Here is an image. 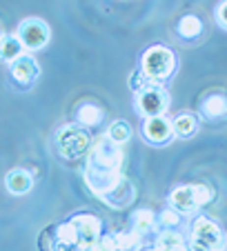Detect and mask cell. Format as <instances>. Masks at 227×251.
Instances as JSON below:
<instances>
[{
  "instance_id": "1",
  "label": "cell",
  "mask_w": 227,
  "mask_h": 251,
  "mask_svg": "<svg viewBox=\"0 0 227 251\" xmlns=\"http://www.w3.org/2000/svg\"><path fill=\"white\" fill-rule=\"evenodd\" d=\"M138 69L149 78L154 85H163L165 87L167 80H171L178 69V58L165 45H151V47L145 49L141 58V67Z\"/></svg>"
},
{
  "instance_id": "2",
  "label": "cell",
  "mask_w": 227,
  "mask_h": 251,
  "mask_svg": "<svg viewBox=\"0 0 227 251\" xmlns=\"http://www.w3.org/2000/svg\"><path fill=\"white\" fill-rule=\"evenodd\" d=\"M187 249L189 251H223L227 245V236L216 220L209 216H196L187 227Z\"/></svg>"
},
{
  "instance_id": "3",
  "label": "cell",
  "mask_w": 227,
  "mask_h": 251,
  "mask_svg": "<svg viewBox=\"0 0 227 251\" xmlns=\"http://www.w3.org/2000/svg\"><path fill=\"white\" fill-rule=\"evenodd\" d=\"M214 198V191L207 185H200V182H192V185H178L170 191L167 196V202L170 209L178 211L180 216H199V211L209 204Z\"/></svg>"
},
{
  "instance_id": "4",
  "label": "cell",
  "mask_w": 227,
  "mask_h": 251,
  "mask_svg": "<svg viewBox=\"0 0 227 251\" xmlns=\"http://www.w3.org/2000/svg\"><path fill=\"white\" fill-rule=\"evenodd\" d=\"M91 136L81 125L67 123L54 133V149L62 160H81L85 153H89Z\"/></svg>"
},
{
  "instance_id": "5",
  "label": "cell",
  "mask_w": 227,
  "mask_h": 251,
  "mask_svg": "<svg viewBox=\"0 0 227 251\" xmlns=\"http://www.w3.org/2000/svg\"><path fill=\"white\" fill-rule=\"evenodd\" d=\"M123 147L114 145L107 136H100L96 140L94 147H89V156H87V167L98 171H112V174H120L123 167Z\"/></svg>"
},
{
  "instance_id": "6",
  "label": "cell",
  "mask_w": 227,
  "mask_h": 251,
  "mask_svg": "<svg viewBox=\"0 0 227 251\" xmlns=\"http://www.w3.org/2000/svg\"><path fill=\"white\" fill-rule=\"evenodd\" d=\"M134 107L142 116V120L165 116V111L170 109V94L163 85H151L134 94Z\"/></svg>"
},
{
  "instance_id": "7",
  "label": "cell",
  "mask_w": 227,
  "mask_h": 251,
  "mask_svg": "<svg viewBox=\"0 0 227 251\" xmlns=\"http://www.w3.org/2000/svg\"><path fill=\"white\" fill-rule=\"evenodd\" d=\"M16 36H18L25 53H33L49 45L52 29H49V25L43 18H25L18 25V29H16Z\"/></svg>"
},
{
  "instance_id": "8",
  "label": "cell",
  "mask_w": 227,
  "mask_h": 251,
  "mask_svg": "<svg viewBox=\"0 0 227 251\" xmlns=\"http://www.w3.org/2000/svg\"><path fill=\"white\" fill-rule=\"evenodd\" d=\"M9 76L18 89H29L36 85L38 76H40V65L31 53H23L18 60L9 65Z\"/></svg>"
},
{
  "instance_id": "9",
  "label": "cell",
  "mask_w": 227,
  "mask_h": 251,
  "mask_svg": "<svg viewBox=\"0 0 227 251\" xmlns=\"http://www.w3.org/2000/svg\"><path fill=\"white\" fill-rule=\"evenodd\" d=\"M141 136L145 142L154 145V147H165L174 140V131H171V123L167 116H158V118H145L141 125Z\"/></svg>"
},
{
  "instance_id": "10",
  "label": "cell",
  "mask_w": 227,
  "mask_h": 251,
  "mask_svg": "<svg viewBox=\"0 0 227 251\" xmlns=\"http://www.w3.org/2000/svg\"><path fill=\"white\" fill-rule=\"evenodd\" d=\"M69 223L74 225L76 233H78V247H89L100 240V231H103V223L96 218L94 213H76L71 216Z\"/></svg>"
},
{
  "instance_id": "11",
  "label": "cell",
  "mask_w": 227,
  "mask_h": 251,
  "mask_svg": "<svg viewBox=\"0 0 227 251\" xmlns=\"http://www.w3.org/2000/svg\"><path fill=\"white\" fill-rule=\"evenodd\" d=\"M199 116L207 123H218L227 118V96L225 91H205L199 98Z\"/></svg>"
},
{
  "instance_id": "12",
  "label": "cell",
  "mask_w": 227,
  "mask_h": 251,
  "mask_svg": "<svg viewBox=\"0 0 227 251\" xmlns=\"http://www.w3.org/2000/svg\"><path fill=\"white\" fill-rule=\"evenodd\" d=\"M134 198H136V187H134V182L129 180V178H125V176H120V180L116 182L107 194L100 196V200H103L107 207H112V209L127 207V204H132Z\"/></svg>"
},
{
  "instance_id": "13",
  "label": "cell",
  "mask_w": 227,
  "mask_h": 251,
  "mask_svg": "<svg viewBox=\"0 0 227 251\" xmlns=\"http://www.w3.org/2000/svg\"><path fill=\"white\" fill-rule=\"evenodd\" d=\"M98 245H100L103 251H141L142 249V238L136 236L134 231L107 233V236H100Z\"/></svg>"
},
{
  "instance_id": "14",
  "label": "cell",
  "mask_w": 227,
  "mask_h": 251,
  "mask_svg": "<svg viewBox=\"0 0 227 251\" xmlns=\"http://www.w3.org/2000/svg\"><path fill=\"white\" fill-rule=\"evenodd\" d=\"M176 38L183 43H194L205 33V23L196 14H185L183 18H178V23L174 25Z\"/></svg>"
},
{
  "instance_id": "15",
  "label": "cell",
  "mask_w": 227,
  "mask_h": 251,
  "mask_svg": "<svg viewBox=\"0 0 227 251\" xmlns=\"http://www.w3.org/2000/svg\"><path fill=\"white\" fill-rule=\"evenodd\" d=\"M74 123L76 125H81L83 129H96L100 123H103L105 118V109L100 107V104L91 102V100H87V102H81L78 107H76L74 111Z\"/></svg>"
},
{
  "instance_id": "16",
  "label": "cell",
  "mask_w": 227,
  "mask_h": 251,
  "mask_svg": "<svg viewBox=\"0 0 227 251\" xmlns=\"http://www.w3.org/2000/svg\"><path fill=\"white\" fill-rule=\"evenodd\" d=\"M132 231L141 238H147V236H156L158 229H156V213L151 209H136L132 213Z\"/></svg>"
},
{
  "instance_id": "17",
  "label": "cell",
  "mask_w": 227,
  "mask_h": 251,
  "mask_svg": "<svg viewBox=\"0 0 227 251\" xmlns=\"http://www.w3.org/2000/svg\"><path fill=\"white\" fill-rule=\"evenodd\" d=\"M5 187L9 194L14 196H25L33 189V176L27 169H11L5 176Z\"/></svg>"
},
{
  "instance_id": "18",
  "label": "cell",
  "mask_w": 227,
  "mask_h": 251,
  "mask_svg": "<svg viewBox=\"0 0 227 251\" xmlns=\"http://www.w3.org/2000/svg\"><path fill=\"white\" fill-rule=\"evenodd\" d=\"M189 227V220L185 216H180L174 209H163L161 213H156V229L158 231H180L185 233V229Z\"/></svg>"
},
{
  "instance_id": "19",
  "label": "cell",
  "mask_w": 227,
  "mask_h": 251,
  "mask_svg": "<svg viewBox=\"0 0 227 251\" xmlns=\"http://www.w3.org/2000/svg\"><path fill=\"white\" fill-rule=\"evenodd\" d=\"M171 123V131H174V138H187L196 136L199 131V118L194 114H189V111H183V114H176L174 118H170Z\"/></svg>"
},
{
  "instance_id": "20",
  "label": "cell",
  "mask_w": 227,
  "mask_h": 251,
  "mask_svg": "<svg viewBox=\"0 0 227 251\" xmlns=\"http://www.w3.org/2000/svg\"><path fill=\"white\" fill-rule=\"evenodd\" d=\"M23 53H25V49H23V45H20L18 36H16V33H2V38H0V60L11 65V62L18 60Z\"/></svg>"
},
{
  "instance_id": "21",
  "label": "cell",
  "mask_w": 227,
  "mask_h": 251,
  "mask_svg": "<svg viewBox=\"0 0 227 251\" xmlns=\"http://www.w3.org/2000/svg\"><path fill=\"white\" fill-rule=\"evenodd\" d=\"M183 245H187V240H185V233L180 231H158L154 238V247L161 251H170Z\"/></svg>"
},
{
  "instance_id": "22",
  "label": "cell",
  "mask_w": 227,
  "mask_h": 251,
  "mask_svg": "<svg viewBox=\"0 0 227 251\" xmlns=\"http://www.w3.org/2000/svg\"><path fill=\"white\" fill-rule=\"evenodd\" d=\"M105 136H107L114 145H120V147H123L125 142H129V138H132V127H129L127 120H114L107 127Z\"/></svg>"
},
{
  "instance_id": "23",
  "label": "cell",
  "mask_w": 227,
  "mask_h": 251,
  "mask_svg": "<svg viewBox=\"0 0 227 251\" xmlns=\"http://www.w3.org/2000/svg\"><path fill=\"white\" fill-rule=\"evenodd\" d=\"M151 85H154V82H151L141 69H136V71L132 74V76H129V87H132L134 94H138V91L147 89V87H151Z\"/></svg>"
},
{
  "instance_id": "24",
  "label": "cell",
  "mask_w": 227,
  "mask_h": 251,
  "mask_svg": "<svg viewBox=\"0 0 227 251\" xmlns=\"http://www.w3.org/2000/svg\"><path fill=\"white\" fill-rule=\"evenodd\" d=\"M40 249H43V251H54V249H56V240H54V227L45 229V231L40 233Z\"/></svg>"
},
{
  "instance_id": "25",
  "label": "cell",
  "mask_w": 227,
  "mask_h": 251,
  "mask_svg": "<svg viewBox=\"0 0 227 251\" xmlns=\"http://www.w3.org/2000/svg\"><path fill=\"white\" fill-rule=\"evenodd\" d=\"M214 20L218 23V27L227 31V0L216 5V9H214Z\"/></svg>"
},
{
  "instance_id": "26",
  "label": "cell",
  "mask_w": 227,
  "mask_h": 251,
  "mask_svg": "<svg viewBox=\"0 0 227 251\" xmlns=\"http://www.w3.org/2000/svg\"><path fill=\"white\" fill-rule=\"evenodd\" d=\"M170 251H189V249H187V245H183V247H176V249H170Z\"/></svg>"
},
{
  "instance_id": "27",
  "label": "cell",
  "mask_w": 227,
  "mask_h": 251,
  "mask_svg": "<svg viewBox=\"0 0 227 251\" xmlns=\"http://www.w3.org/2000/svg\"><path fill=\"white\" fill-rule=\"evenodd\" d=\"M141 251H161V249H156V247H147V249H141Z\"/></svg>"
},
{
  "instance_id": "28",
  "label": "cell",
  "mask_w": 227,
  "mask_h": 251,
  "mask_svg": "<svg viewBox=\"0 0 227 251\" xmlns=\"http://www.w3.org/2000/svg\"><path fill=\"white\" fill-rule=\"evenodd\" d=\"M2 33H5V31H2V29H0V38H2Z\"/></svg>"
}]
</instances>
